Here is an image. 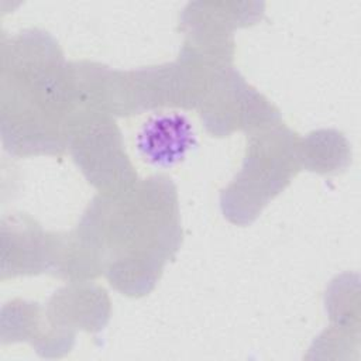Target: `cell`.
<instances>
[{
    "label": "cell",
    "instance_id": "6da1fadb",
    "mask_svg": "<svg viewBox=\"0 0 361 361\" xmlns=\"http://www.w3.org/2000/svg\"><path fill=\"white\" fill-rule=\"evenodd\" d=\"M180 240L175 185L152 176L92 200L76 230L61 235L62 268L71 281L104 275L121 293L142 296Z\"/></svg>",
    "mask_w": 361,
    "mask_h": 361
},
{
    "label": "cell",
    "instance_id": "8992f818",
    "mask_svg": "<svg viewBox=\"0 0 361 361\" xmlns=\"http://www.w3.org/2000/svg\"><path fill=\"white\" fill-rule=\"evenodd\" d=\"M51 234L25 216L1 221V279L49 271Z\"/></svg>",
    "mask_w": 361,
    "mask_h": 361
},
{
    "label": "cell",
    "instance_id": "3957f363",
    "mask_svg": "<svg viewBox=\"0 0 361 361\" xmlns=\"http://www.w3.org/2000/svg\"><path fill=\"white\" fill-rule=\"evenodd\" d=\"M300 168V138L295 133L281 123L254 131L240 172L221 192L224 216L235 224H250Z\"/></svg>",
    "mask_w": 361,
    "mask_h": 361
},
{
    "label": "cell",
    "instance_id": "7a4b0ae2",
    "mask_svg": "<svg viewBox=\"0 0 361 361\" xmlns=\"http://www.w3.org/2000/svg\"><path fill=\"white\" fill-rule=\"evenodd\" d=\"M78 109L73 63L48 32L32 28L3 39L0 127L10 154H61Z\"/></svg>",
    "mask_w": 361,
    "mask_h": 361
},
{
    "label": "cell",
    "instance_id": "5b68a950",
    "mask_svg": "<svg viewBox=\"0 0 361 361\" xmlns=\"http://www.w3.org/2000/svg\"><path fill=\"white\" fill-rule=\"evenodd\" d=\"M200 111L207 131L220 137L235 130L254 133L281 121L278 110L231 66L219 76Z\"/></svg>",
    "mask_w": 361,
    "mask_h": 361
},
{
    "label": "cell",
    "instance_id": "277c9868",
    "mask_svg": "<svg viewBox=\"0 0 361 361\" xmlns=\"http://www.w3.org/2000/svg\"><path fill=\"white\" fill-rule=\"evenodd\" d=\"M66 149L87 182L102 195L120 192L137 182L114 116L107 111L79 106Z\"/></svg>",
    "mask_w": 361,
    "mask_h": 361
}]
</instances>
